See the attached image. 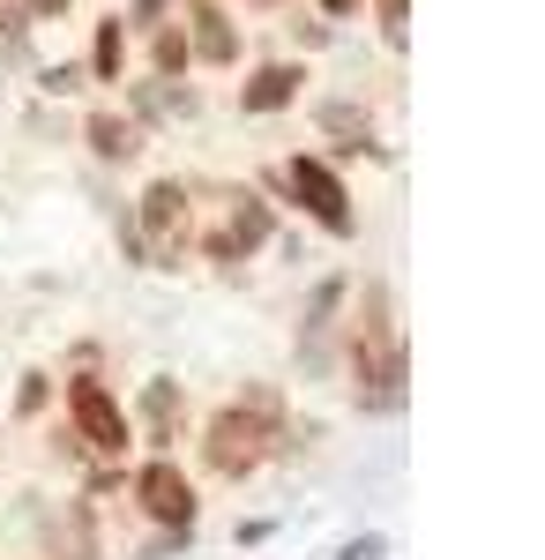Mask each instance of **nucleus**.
Returning <instances> with one entry per match:
<instances>
[{
    "label": "nucleus",
    "mask_w": 545,
    "mask_h": 560,
    "mask_svg": "<svg viewBox=\"0 0 545 560\" xmlns=\"http://www.w3.org/2000/svg\"><path fill=\"white\" fill-rule=\"evenodd\" d=\"M127 224H135V240H142V261H150V269H179L187 247H195V202H187L179 179L142 187V202H135Z\"/></svg>",
    "instance_id": "obj_1"
},
{
    "label": "nucleus",
    "mask_w": 545,
    "mask_h": 560,
    "mask_svg": "<svg viewBox=\"0 0 545 560\" xmlns=\"http://www.w3.org/2000/svg\"><path fill=\"white\" fill-rule=\"evenodd\" d=\"M202 456H210L217 478H247V471H262V464L277 456V427L232 404V411H217V419H210V433H202Z\"/></svg>",
    "instance_id": "obj_2"
},
{
    "label": "nucleus",
    "mask_w": 545,
    "mask_h": 560,
    "mask_svg": "<svg viewBox=\"0 0 545 560\" xmlns=\"http://www.w3.org/2000/svg\"><path fill=\"white\" fill-rule=\"evenodd\" d=\"M277 187H285V195H292V202L314 217L322 232H336V240H351V232H359V217H351V195H344V179H336L322 158H292V165L277 173Z\"/></svg>",
    "instance_id": "obj_3"
},
{
    "label": "nucleus",
    "mask_w": 545,
    "mask_h": 560,
    "mask_svg": "<svg viewBox=\"0 0 545 560\" xmlns=\"http://www.w3.org/2000/svg\"><path fill=\"white\" fill-rule=\"evenodd\" d=\"M68 411H76V441L90 456H127V411L97 382H68Z\"/></svg>",
    "instance_id": "obj_4"
},
{
    "label": "nucleus",
    "mask_w": 545,
    "mask_h": 560,
    "mask_svg": "<svg viewBox=\"0 0 545 560\" xmlns=\"http://www.w3.org/2000/svg\"><path fill=\"white\" fill-rule=\"evenodd\" d=\"M135 501H142V516L165 523V530H195V486H187V471L165 464V456L135 471Z\"/></svg>",
    "instance_id": "obj_5"
},
{
    "label": "nucleus",
    "mask_w": 545,
    "mask_h": 560,
    "mask_svg": "<svg viewBox=\"0 0 545 560\" xmlns=\"http://www.w3.org/2000/svg\"><path fill=\"white\" fill-rule=\"evenodd\" d=\"M359 404H374V411L404 404V351H396V337L389 345H359Z\"/></svg>",
    "instance_id": "obj_6"
},
{
    "label": "nucleus",
    "mask_w": 545,
    "mask_h": 560,
    "mask_svg": "<svg viewBox=\"0 0 545 560\" xmlns=\"http://www.w3.org/2000/svg\"><path fill=\"white\" fill-rule=\"evenodd\" d=\"M179 23H187V52H195V60H210V68L240 60V31L224 23V8H217V0H195Z\"/></svg>",
    "instance_id": "obj_7"
},
{
    "label": "nucleus",
    "mask_w": 545,
    "mask_h": 560,
    "mask_svg": "<svg viewBox=\"0 0 545 560\" xmlns=\"http://www.w3.org/2000/svg\"><path fill=\"white\" fill-rule=\"evenodd\" d=\"M299 83H306V68H292V60L254 68L247 83H240V113H285V105L299 97Z\"/></svg>",
    "instance_id": "obj_8"
},
{
    "label": "nucleus",
    "mask_w": 545,
    "mask_h": 560,
    "mask_svg": "<svg viewBox=\"0 0 545 560\" xmlns=\"http://www.w3.org/2000/svg\"><path fill=\"white\" fill-rule=\"evenodd\" d=\"M314 120H322V135H336V150H344V158H381L374 120H367L359 105H322Z\"/></svg>",
    "instance_id": "obj_9"
},
{
    "label": "nucleus",
    "mask_w": 545,
    "mask_h": 560,
    "mask_svg": "<svg viewBox=\"0 0 545 560\" xmlns=\"http://www.w3.org/2000/svg\"><path fill=\"white\" fill-rule=\"evenodd\" d=\"M90 150H97V158H105V165H127V158H135V150H142V128H135V120H127V113H90Z\"/></svg>",
    "instance_id": "obj_10"
},
{
    "label": "nucleus",
    "mask_w": 545,
    "mask_h": 560,
    "mask_svg": "<svg viewBox=\"0 0 545 560\" xmlns=\"http://www.w3.org/2000/svg\"><path fill=\"white\" fill-rule=\"evenodd\" d=\"M224 240H232L240 255H254V247L269 240V202H262V195H232V224H224Z\"/></svg>",
    "instance_id": "obj_11"
},
{
    "label": "nucleus",
    "mask_w": 545,
    "mask_h": 560,
    "mask_svg": "<svg viewBox=\"0 0 545 560\" xmlns=\"http://www.w3.org/2000/svg\"><path fill=\"white\" fill-rule=\"evenodd\" d=\"M135 105H142L150 120H195V90H179V83H142Z\"/></svg>",
    "instance_id": "obj_12"
},
{
    "label": "nucleus",
    "mask_w": 545,
    "mask_h": 560,
    "mask_svg": "<svg viewBox=\"0 0 545 560\" xmlns=\"http://www.w3.org/2000/svg\"><path fill=\"white\" fill-rule=\"evenodd\" d=\"M142 419H150V441L165 448L172 419H179V382H150V388H142Z\"/></svg>",
    "instance_id": "obj_13"
},
{
    "label": "nucleus",
    "mask_w": 545,
    "mask_h": 560,
    "mask_svg": "<svg viewBox=\"0 0 545 560\" xmlns=\"http://www.w3.org/2000/svg\"><path fill=\"white\" fill-rule=\"evenodd\" d=\"M120 52H127V23H120V15H105V23H97V45H90L97 83H120Z\"/></svg>",
    "instance_id": "obj_14"
},
{
    "label": "nucleus",
    "mask_w": 545,
    "mask_h": 560,
    "mask_svg": "<svg viewBox=\"0 0 545 560\" xmlns=\"http://www.w3.org/2000/svg\"><path fill=\"white\" fill-rule=\"evenodd\" d=\"M150 60H158V75H179L195 52H187V31H158V45H150Z\"/></svg>",
    "instance_id": "obj_15"
},
{
    "label": "nucleus",
    "mask_w": 545,
    "mask_h": 560,
    "mask_svg": "<svg viewBox=\"0 0 545 560\" xmlns=\"http://www.w3.org/2000/svg\"><path fill=\"white\" fill-rule=\"evenodd\" d=\"M374 15H381V38L389 45L411 38V0H374Z\"/></svg>",
    "instance_id": "obj_16"
},
{
    "label": "nucleus",
    "mask_w": 545,
    "mask_h": 560,
    "mask_svg": "<svg viewBox=\"0 0 545 560\" xmlns=\"http://www.w3.org/2000/svg\"><path fill=\"white\" fill-rule=\"evenodd\" d=\"M38 83H45V90H53V97H68V90H76V83H83V75H76V68H45V75H38Z\"/></svg>",
    "instance_id": "obj_17"
},
{
    "label": "nucleus",
    "mask_w": 545,
    "mask_h": 560,
    "mask_svg": "<svg viewBox=\"0 0 545 560\" xmlns=\"http://www.w3.org/2000/svg\"><path fill=\"white\" fill-rule=\"evenodd\" d=\"M165 15V0H135V15H120V23H158Z\"/></svg>",
    "instance_id": "obj_18"
},
{
    "label": "nucleus",
    "mask_w": 545,
    "mask_h": 560,
    "mask_svg": "<svg viewBox=\"0 0 545 560\" xmlns=\"http://www.w3.org/2000/svg\"><path fill=\"white\" fill-rule=\"evenodd\" d=\"M344 560H381V538H359V546H344Z\"/></svg>",
    "instance_id": "obj_19"
},
{
    "label": "nucleus",
    "mask_w": 545,
    "mask_h": 560,
    "mask_svg": "<svg viewBox=\"0 0 545 560\" xmlns=\"http://www.w3.org/2000/svg\"><path fill=\"white\" fill-rule=\"evenodd\" d=\"M31 15H68V0H23Z\"/></svg>",
    "instance_id": "obj_20"
},
{
    "label": "nucleus",
    "mask_w": 545,
    "mask_h": 560,
    "mask_svg": "<svg viewBox=\"0 0 545 560\" xmlns=\"http://www.w3.org/2000/svg\"><path fill=\"white\" fill-rule=\"evenodd\" d=\"M351 8H359V0H322V15H351Z\"/></svg>",
    "instance_id": "obj_21"
},
{
    "label": "nucleus",
    "mask_w": 545,
    "mask_h": 560,
    "mask_svg": "<svg viewBox=\"0 0 545 560\" xmlns=\"http://www.w3.org/2000/svg\"><path fill=\"white\" fill-rule=\"evenodd\" d=\"M262 8H269V0H262Z\"/></svg>",
    "instance_id": "obj_22"
}]
</instances>
